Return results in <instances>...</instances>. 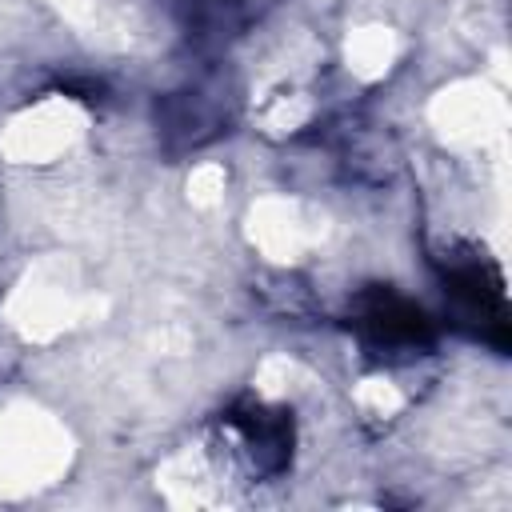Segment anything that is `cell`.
Wrapping results in <instances>:
<instances>
[{
    "instance_id": "cell-1",
    "label": "cell",
    "mask_w": 512,
    "mask_h": 512,
    "mask_svg": "<svg viewBox=\"0 0 512 512\" xmlns=\"http://www.w3.org/2000/svg\"><path fill=\"white\" fill-rule=\"evenodd\" d=\"M364 324L384 344H400V340L412 344L416 336H424V316L416 308H408L404 300H396V296H376L364 312Z\"/></svg>"
}]
</instances>
